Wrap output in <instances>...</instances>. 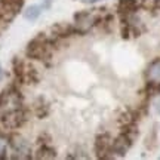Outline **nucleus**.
<instances>
[{
	"label": "nucleus",
	"instance_id": "nucleus-10",
	"mask_svg": "<svg viewBox=\"0 0 160 160\" xmlns=\"http://www.w3.org/2000/svg\"><path fill=\"white\" fill-rule=\"evenodd\" d=\"M138 0H119L117 2V9H119V13L123 15V17H129L133 12L138 9Z\"/></svg>",
	"mask_w": 160,
	"mask_h": 160
},
{
	"label": "nucleus",
	"instance_id": "nucleus-3",
	"mask_svg": "<svg viewBox=\"0 0 160 160\" xmlns=\"http://www.w3.org/2000/svg\"><path fill=\"white\" fill-rule=\"evenodd\" d=\"M98 21H99V18L93 12H88V11L77 12L74 15V27H76L77 34H86V33H89L97 25Z\"/></svg>",
	"mask_w": 160,
	"mask_h": 160
},
{
	"label": "nucleus",
	"instance_id": "nucleus-17",
	"mask_svg": "<svg viewBox=\"0 0 160 160\" xmlns=\"http://www.w3.org/2000/svg\"><path fill=\"white\" fill-rule=\"evenodd\" d=\"M159 105H160V104H159Z\"/></svg>",
	"mask_w": 160,
	"mask_h": 160
},
{
	"label": "nucleus",
	"instance_id": "nucleus-4",
	"mask_svg": "<svg viewBox=\"0 0 160 160\" xmlns=\"http://www.w3.org/2000/svg\"><path fill=\"white\" fill-rule=\"evenodd\" d=\"M9 147H11L12 153H13V159H30L31 157V147H30L28 141L22 138L18 133H13L9 138Z\"/></svg>",
	"mask_w": 160,
	"mask_h": 160
},
{
	"label": "nucleus",
	"instance_id": "nucleus-2",
	"mask_svg": "<svg viewBox=\"0 0 160 160\" xmlns=\"http://www.w3.org/2000/svg\"><path fill=\"white\" fill-rule=\"evenodd\" d=\"M25 120H27V114L24 113L22 107L13 110H5L0 114V123L5 129H18L25 123Z\"/></svg>",
	"mask_w": 160,
	"mask_h": 160
},
{
	"label": "nucleus",
	"instance_id": "nucleus-1",
	"mask_svg": "<svg viewBox=\"0 0 160 160\" xmlns=\"http://www.w3.org/2000/svg\"><path fill=\"white\" fill-rule=\"evenodd\" d=\"M52 45H53V42L51 39H48L43 33H40L27 45L25 55L31 59H36V61H45L48 58H51Z\"/></svg>",
	"mask_w": 160,
	"mask_h": 160
},
{
	"label": "nucleus",
	"instance_id": "nucleus-13",
	"mask_svg": "<svg viewBox=\"0 0 160 160\" xmlns=\"http://www.w3.org/2000/svg\"><path fill=\"white\" fill-rule=\"evenodd\" d=\"M8 150H9V139L0 133V159H5L8 156Z\"/></svg>",
	"mask_w": 160,
	"mask_h": 160
},
{
	"label": "nucleus",
	"instance_id": "nucleus-15",
	"mask_svg": "<svg viewBox=\"0 0 160 160\" xmlns=\"http://www.w3.org/2000/svg\"><path fill=\"white\" fill-rule=\"evenodd\" d=\"M154 8L157 11H160V0H154Z\"/></svg>",
	"mask_w": 160,
	"mask_h": 160
},
{
	"label": "nucleus",
	"instance_id": "nucleus-14",
	"mask_svg": "<svg viewBox=\"0 0 160 160\" xmlns=\"http://www.w3.org/2000/svg\"><path fill=\"white\" fill-rule=\"evenodd\" d=\"M83 3H88V5H92V3H97V2H99V0H82Z\"/></svg>",
	"mask_w": 160,
	"mask_h": 160
},
{
	"label": "nucleus",
	"instance_id": "nucleus-11",
	"mask_svg": "<svg viewBox=\"0 0 160 160\" xmlns=\"http://www.w3.org/2000/svg\"><path fill=\"white\" fill-rule=\"evenodd\" d=\"M36 159H55L57 157V153H55V150L52 148L51 145L48 142H42L37 151H36Z\"/></svg>",
	"mask_w": 160,
	"mask_h": 160
},
{
	"label": "nucleus",
	"instance_id": "nucleus-6",
	"mask_svg": "<svg viewBox=\"0 0 160 160\" xmlns=\"http://www.w3.org/2000/svg\"><path fill=\"white\" fill-rule=\"evenodd\" d=\"M132 142H133V138L129 137L126 132H122L119 137L111 142V153H113V156H125L126 151L131 148Z\"/></svg>",
	"mask_w": 160,
	"mask_h": 160
},
{
	"label": "nucleus",
	"instance_id": "nucleus-8",
	"mask_svg": "<svg viewBox=\"0 0 160 160\" xmlns=\"http://www.w3.org/2000/svg\"><path fill=\"white\" fill-rule=\"evenodd\" d=\"M22 5L24 0H0V12L11 19L22 9Z\"/></svg>",
	"mask_w": 160,
	"mask_h": 160
},
{
	"label": "nucleus",
	"instance_id": "nucleus-12",
	"mask_svg": "<svg viewBox=\"0 0 160 160\" xmlns=\"http://www.w3.org/2000/svg\"><path fill=\"white\" fill-rule=\"evenodd\" d=\"M40 15H42V6H39V5L28 6V8L24 11V18L28 19V21H36Z\"/></svg>",
	"mask_w": 160,
	"mask_h": 160
},
{
	"label": "nucleus",
	"instance_id": "nucleus-9",
	"mask_svg": "<svg viewBox=\"0 0 160 160\" xmlns=\"http://www.w3.org/2000/svg\"><path fill=\"white\" fill-rule=\"evenodd\" d=\"M52 31H53V36L57 39H65V37H70V36H73V34H77L74 25H68V24H65V22L55 24L52 27Z\"/></svg>",
	"mask_w": 160,
	"mask_h": 160
},
{
	"label": "nucleus",
	"instance_id": "nucleus-5",
	"mask_svg": "<svg viewBox=\"0 0 160 160\" xmlns=\"http://www.w3.org/2000/svg\"><path fill=\"white\" fill-rule=\"evenodd\" d=\"M145 80H147V89L150 92L160 91V58L154 59L145 70Z\"/></svg>",
	"mask_w": 160,
	"mask_h": 160
},
{
	"label": "nucleus",
	"instance_id": "nucleus-7",
	"mask_svg": "<svg viewBox=\"0 0 160 160\" xmlns=\"http://www.w3.org/2000/svg\"><path fill=\"white\" fill-rule=\"evenodd\" d=\"M111 138L108 133H99L95 138V153L97 157L99 159H105L108 157V153H111Z\"/></svg>",
	"mask_w": 160,
	"mask_h": 160
},
{
	"label": "nucleus",
	"instance_id": "nucleus-16",
	"mask_svg": "<svg viewBox=\"0 0 160 160\" xmlns=\"http://www.w3.org/2000/svg\"><path fill=\"white\" fill-rule=\"evenodd\" d=\"M2 77H3V68H2V65H0V80H2Z\"/></svg>",
	"mask_w": 160,
	"mask_h": 160
}]
</instances>
